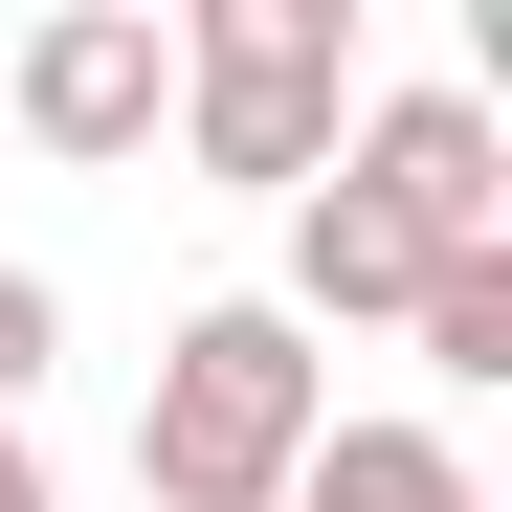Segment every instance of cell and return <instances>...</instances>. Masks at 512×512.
<instances>
[{"mask_svg":"<svg viewBox=\"0 0 512 512\" xmlns=\"http://www.w3.org/2000/svg\"><path fill=\"white\" fill-rule=\"evenodd\" d=\"M312 423H334V357L268 312V290H223L156 334V401H134V490L156 512H290L312 468Z\"/></svg>","mask_w":512,"mask_h":512,"instance_id":"6da1fadb","label":"cell"},{"mask_svg":"<svg viewBox=\"0 0 512 512\" xmlns=\"http://www.w3.org/2000/svg\"><path fill=\"white\" fill-rule=\"evenodd\" d=\"M334 112H357V0H201V23H179V134H201V179L312 201V179H334Z\"/></svg>","mask_w":512,"mask_h":512,"instance_id":"7a4b0ae2","label":"cell"},{"mask_svg":"<svg viewBox=\"0 0 512 512\" xmlns=\"http://www.w3.org/2000/svg\"><path fill=\"white\" fill-rule=\"evenodd\" d=\"M0 112L112 179V156H156V112H179V23H156V0H45L23 67H0Z\"/></svg>","mask_w":512,"mask_h":512,"instance_id":"3957f363","label":"cell"},{"mask_svg":"<svg viewBox=\"0 0 512 512\" xmlns=\"http://www.w3.org/2000/svg\"><path fill=\"white\" fill-rule=\"evenodd\" d=\"M334 179H357L423 268H446V245H512V134H490V90H401L357 156H334Z\"/></svg>","mask_w":512,"mask_h":512,"instance_id":"277c9868","label":"cell"},{"mask_svg":"<svg viewBox=\"0 0 512 512\" xmlns=\"http://www.w3.org/2000/svg\"><path fill=\"white\" fill-rule=\"evenodd\" d=\"M401 290H423V245H401L357 179H312V201H290V290H268V312H290V334H334V312H401Z\"/></svg>","mask_w":512,"mask_h":512,"instance_id":"5b68a950","label":"cell"},{"mask_svg":"<svg viewBox=\"0 0 512 512\" xmlns=\"http://www.w3.org/2000/svg\"><path fill=\"white\" fill-rule=\"evenodd\" d=\"M290 512H490V490H468V446H446V423H312Z\"/></svg>","mask_w":512,"mask_h":512,"instance_id":"8992f818","label":"cell"},{"mask_svg":"<svg viewBox=\"0 0 512 512\" xmlns=\"http://www.w3.org/2000/svg\"><path fill=\"white\" fill-rule=\"evenodd\" d=\"M401 334H423V379H512V245H446L401 290Z\"/></svg>","mask_w":512,"mask_h":512,"instance_id":"52a82bcc","label":"cell"},{"mask_svg":"<svg viewBox=\"0 0 512 512\" xmlns=\"http://www.w3.org/2000/svg\"><path fill=\"white\" fill-rule=\"evenodd\" d=\"M0 512H45V446H23V423H0Z\"/></svg>","mask_w":512,"mask_h":512,"instance_id":"ba28073f","label":"cell"}]
</instances>
